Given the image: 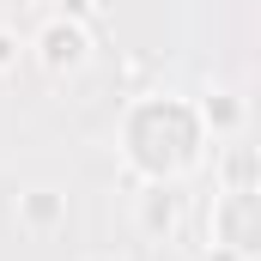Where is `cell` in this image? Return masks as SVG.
I'll list each match as a JSON object with an SVG mask.
<instances>
[{
  "label": "cell",
  "instance_id": "2",
  "mask_svg": "<svg viewBox=\"0 0 261 261\" xmlns=\"http://www.w3.org/2000/svg\"><path fill=\"white\" fill-rule=\"evenodd\" d=\"M18 219H24L31 231H49V225L61 219V200H55V189H31V195L18 200Z\"/></svg>",
  "mask_w": 261,
  "mask_h": 261
},
{
  "label": "cell",
  "instance_id": "7",
  "mask_svg": "<svg viewBox=\"0 0 261 261\" xmlns=\"http://www.w3.org/2000/svg\"><path fill=\"white\" fill-rule=\"evenodd\" d=\"M85 261H122V255H85Z\"/></svg>",
  "mask_w": 261,
  "mask_h": 261
},
{
  "label": "cell",
  "instance_id": "1",
  "mask_svg": "<svg viewBox=\"0 0 261 261\" xmlns=\"http://www.w3.org/2000/svg\"><path fill=\"white\" fill-rule=\"evenodd\" d=\"M85 55H91V37H85L79 24H67V18H55V24L37 37V61L49 67V73H79Z\"/></svg>",
  "mask_w": 261,
  "mask_h": 261
},
{
  "label": "cell",
  "instance_id": "6",
  "mask_svg": "<svg viewBox=\"0 0 261 261\" xmlns=\"http://www.w3.org/2000/svg\"><path fill=\"white\" fill-rule=\"evenodd\" d=\"M206 261H243V255H206Z\"/></svg>",
  "mask_w": 261,
  "mask_h": 261
},
{
  "label": "cell",
  "instance_id": "4",
  "mask_svg": "<svg viewBox=\"0 0 261 261\" xmlns=\"http://www.w3.org/2000/svg\"><path fill=\"white\" fill-rule=\"evenodd\" d=\"M18 55H24V43H18L12 31H0V73H12V67H18Z\"/></svg>",
  "mask_w": 261,
  "mask_h": 261
},
{
  "label": "cell",
  "instance_id": "3",
  "mask_svg": "<svg viewBox=\"0 0 261 261\" xmlns=\"http://www.w3.org/2000/svg\"><path fill=\"white\" fill-rule=\"evenodd\" d=\"M140 231H176V195H164V189L140 195Z\"/></svg>",
  "mask_w": 261,
  "mask_h": 261
},
{
  "label": "cell",
  "instance_id": "5",
  "mask_svg": "<svg viewBox=\"0 0 261 261\" xmlns=\"http://www.w3.org/2000/svg\"><path fill=\"white\" fill-rule=\"evenodd\" d=\"M206 122H219V128H237V103H225V97H219V103H206Z\"/></svg>",
  "mask_w": 261,
  "mask_h": 261
}]
</instances>
